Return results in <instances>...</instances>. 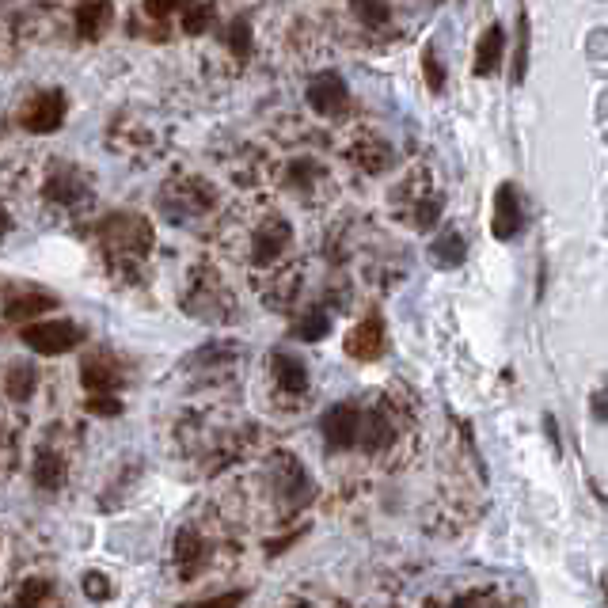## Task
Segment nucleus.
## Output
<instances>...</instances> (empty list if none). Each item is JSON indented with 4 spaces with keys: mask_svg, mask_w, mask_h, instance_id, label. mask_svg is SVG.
Masks as SVG:
<instances>
[{
    "mask_svg": "<svg viewBox=\"0 0 608 608\" xmlns=\"http://www.w3.org/2000/svg\"><path fill=\"white\" fill-rule=\"evenodd\" d=\"M99 232V244L107 247L111 259H145L152 247V225L137 213H111L103 225L95 228Z\"/></svg>",
    "mask_w": 608,
    "mask_h": 608,
    "instance_id": "1",
    "label": "nucleus"
},
{
    "mask_svg": "<svg viewBox=\"0 0 608 608\" xmlns=\"http://www.w3.org/2000/svg\"><path fill=\"white\" fill-rule=\"evenodd\" d=\"M213 202H217L213 187H209L206 179H194V175H187V179H171L168 187H164V194H160V209H164V217L175 221V225L209 213Z\"/></svg>",
    "mask_w": 608,
    "mask_h": 608,
    "instance_id": "2",
    "label": "nucleus"
},
{
    "mask_svg": "<svg viewBox=\"0 0 608 608\" xmlns=\"http://www.w3.org/2000/svg\"><path fill=\"white\" fill-rule=\"evenodd\" d=\"M19 339L27 350H35L42 358H57V354L76 350L84 342V331L73 320H31L19 331Z\"/></svg>",
    "mask_w": 608,
    "mask_h": 608,
    "instance_id": "3",
    "label": "nucleus"
},
{
    "mask_svg": "<svg viewBox=\"0 0 608 608\" xmlns=\"http://www.w3.org/2000/svg\"><path fill=\"white\" fill-rule=\"evenodd\" d=\"M65 111H69V99L57 88H46V92H35L23 107H19V126L27 133H57L61 122H65Z\"/></svg>",
    "mask_w": 608,
    "mask_h": 608,
    "instance_id": "4",
    "label": "nucleus"
},
{
    "mask_svg": "<svg viewBox=\"0 0 608 608\" xmlns=\"http://www.w3.org/2000/svg\"><path fill=\"white\" fill-rule=\"evenodd\" d=\"M304 95H308V107L316 114H323V118H339V114H346V107H350V84H346L335 69H323V73L312 76Z\"/></svg>",
    "mask_w": 608,
    "mask_h": 608,
    "instance_id": "5",
    "label": "nucleus"
},
{
    "mask_svg": "<svg viewBox=\"0 0 608 608\" xmlns=\"http://www.w3.org/2000/svg\"><path fill=\"white\" fill-rule=\"evenodd\" d=\"M521 228H525V206H521V194L513 183H498L494 190V206H491V236L494 240H502V244H510L521 236Z\"/></svg>",
    "mask_w": 608,
    "mask_h": 608,
    "instance_id": "6",
    "label": "nucleus"
},
{
    "mask_svg": "<svg viewBox=\"0 0 608 608\" xmlns=\"http://www.w3.org/2000/svg\"><path fill=\"white\" fill-rule=\"evenodd\" d=\"M293 244V228L285 217H266L263 225L251 232V263L255 266H274Z\"/></svg>",
    "mask_w": 608,
    "mask_h": 608,
    "instance_id": "7",
    "label": "nucleus"
},
{
    "mask_svg": "<svg viewBox=\"0 0 608 608\" xmlns=\"http://www.w3.org/2000/svg\"><path fill=\"white\" fill-rule=\"evenodd\" d=\"M270 472H274V491L282 494L285 502H293V506L312 502L316 487H312V479H308V472H304V464L297 460V456L278 453L274 460H270Z\"/></svg>",
    "mask_w": 608,
    "mask_h": 608,
    "instance_id": "8",
    "label": "nucleus"
},
{
    "mask_svg": "<svg viewBox=\"0 0 608 608\" xmlns=\"http://www.w3.org/2000/svg\"><path fill=\"white\" fill-rule=\"evenodd\" d=\"M358 426H361V411L354 403H335L327 407L323 415V441L327 449H354L358 445Z\"/></svg>",
    "mask_w": 608,
    "mask_h": 608,
    "instance_id": "9",
    "label": "nucleus"
},
{
    "mask_svg": "<svg viewBox=\"0 0 608 608\" xmlns=\"http://www.w3.org/2000/svg\"><path fill=\"white\" fill-rule=\"evenodd\" d=\"M346 354L354 361H377L384 354V320L377 312L365 316V320L346 335Z\"/></svg>",
    "mask_w": 608,
    "mask_h": 608,
    "instance_id": "10",
    "label": "nucleus"
},
{
    "mask_svg": "<svg viewBox=\"0 0 608 608\" xmlns=\"http://www.w3.org/2000/svg\"><path fill=\"white\" fill-rule=\"evenodd\" d=\"M42 194H46L50 202H57V206H76V202L88 198V179L76 168H69V164H57V168L50 171Z\"/></svg>",
    "mask_w": 608,
    "mask_h": 608,
    "instance_id": "11",
    "label": "nucleus"
},
{
    "mask_svg": "<svg viewBox=\"0 0 608 608\" xmlns=\"http://www.w3.org/2000/svg\"><path fill=\"white\" fill-rule=\"evenodd\" d=\"M80 380L92 396H114L122 388V373L107 354H88L84 365H80Z\"/></svg>",
    "mask_w": 608,
    "mask_h": 608,
    "instance_id": "12",
    "label": "nucleus"
},
{
    "mask_svg": "<svg viewBox=\"0 0 608 608\" xmlns=\"http://www.w3.org/2000/svg\"><path fill=\"white\" fill-rule=\"evenodd\" d=\"M57 308V297L42 293V289H23V293H12L4 301V320L8 323H31L38 320L42 312H54Z\"/></svg>",
    "mask_w": 608,
    "mask_h": 608,
    "instance_id": "13",
    "label": "nucleus"
},
{
    "mask_svg": "<svg viewBox=\"0 0 608 608\" xmlns=\"http://www.w3.org/2000/svg\"><path fill=\"white\" fill-rule=\"evenodd\" d=\"M502 54H506V31L502 23H491L483 35H479V46H475V76H494L502 69Z\"/></svg>",
    "mask_w": 608,
    "mask_h": 608,
    "instance_id": "14",
    "label": "nucleus"
},
{
    "mask_svg": "<svg viewBox=\"0 0 608 608\" xmlns=\"http://www.w3.org/2000/svg\"><path fill=\"white\" fill-rule=\"evenodd\" d=\"M529 65H532V19L529 8L521 4L517 8V42H513V65H510V84L521 88L529 80Z\"/></svg>",
    "mask_w": 608,
    "mask_h": 608,
    "instance_id": "15",
    "label": "nucleus"
},
{
    "mask_svg": "<svg viewBox=\"0 0 608 608\" xmlns=\"http://www.w3.org/2000/svg\"><path fill=\"white\" fill-rule=\"evenodd\" d=\"M111 23H114L111 0H84V4L76 8V35L84 38V42H95V38H103Z\"/></svg>",
    "mask_w": 608,
    "mask_h": 608,
    "instance_id": "16",
    "label": "nucleus"
},
{
    "mask_svg": "<svg viewBox=\"0 0 608 608\" xmlns=\"http://www.w3.org/2000/svg\"><path fill=\"white\" fill-rule=\"evenodd\" d=\"M270 369H274V380H278V388L282 392H304L308 388V365H304L297 354H289V350H274V358H270Z\"/></svg>",
    "mask_w": 608,
    "mask_h": 608,
    "instance_id": "17",
    "label": "nucleus"
},
{
    "mask_svg": "<svg viewBox=\"0 0 608 608\" xmlns=\"http://www.w3.org/2000/svg\"><path fill=\"white\" fill-rule=\"evenodd\" d=\"M31 483H35L38 491H61V483H65V456L54 453L50 445H42V449L35 453Z\"/></svg>",
    "mask_w": 608,
    "mask_h": 608,
    "instance_id": "18",
    "label": "nucleus"
},
{
    "mask_svg": "<svg viewBox=\"0 0 608 608\" xmlns=\"http://www.w3.org/2000/svg\"><path fill=\"white\" fill-rule=\"evenodd\" d=\"M206 555L209 548L198 532L183 529L175 536V563H179V574H183V578H194V574L202 570V563H206Z\"/></svg>",
    "mask_w": 608,
    "mask_h": 608,
    "instance_id": "19",
    "label": "nucleus"
},
{
    "mask_svg": "<svg viewBox=\"0 0 608 608\" xmlns=\"http://www.w3.org/2000/svg\"><path fill=\"white\" fill-rule=\"evenodd\" d=\"M38 388V369L31 361H12L8 369H4V396L12 399V403H27V399L35 396Z\"/></svg>",
    "mask_w": 608,
    "mask_h": 608,
    "instance_id": "20",
    "label": "nucleus"
},
{
    "mask_svg": "<svg viewBox=\"0 0 608 608\" xmlns=\"http://www.w3.org/2000/svg\"><path fill=\"white\" fill-rule=\"evenodd\" d=\"M392 434H396V426L380 415V411H365V415H361L358 445L365 449V453H377V449H384V445L392 441Z\"/></svg>",
    "mask_w": 608,
    "mask_h": 608,
    "instance_id": "21",
    "label": "nucleus"
},
{
    "mask_svg": "<svg viewBox=\"0 0 608 608\" xmlns=\"http://www.w3.org/2000/svg\"><path fill=\"white\" fill-rule=\"evenodd\" d=\"M350 156H354V164H358L361 171H369V175H380V171H388L392 164H396V152H392V145H384L380 137H373V141H361Z\"/></svg>",
    "mask_w": 608,
    "mask_h": 608,
    "instance_id": "22",
    "label": "nucleus"
},
{
    "mask_svg": "<svg viewBox=\"0 0 608 608\" xmlns=\"http://www.w3.org/2000/svg\"><path fill=\"white\" fill-rule=\"evenodd\" d=\"M464 236L456 232V228H445L441 236H437L434 244H430V259H434L441 270H456V266L464 263Z\"/></svg>",
    "mask_w": 608,
    "mask_h": 608,
    "instance_id": "23",
    "label": "nucleus"
},
{
    "mask_svg": "<svg viewBox=\"0 0 608 608\" xmlns=\"http://www.w3.org/2000/svg\"><path fill=\"white\" fill-rule=\"evenodd\" d=\"M323 175V168L316 164V160H304V156H297V160H289V168H285V183L293 190H312V183Z\"/></svg>",
    "mask_w": 608,
    "mask_h": 608,
    "instance_id": "24",
    "label": "nucleus"
},
{
    "mask_svg": "<svg viewBox=\"0 0 608 608\" xmlns=\"http://www.w3.org/2000/svg\"><path fill=\"white\" fill-rule=\"evenodd\" d=\"M213 16H217V8L190 0L187 8H183V31H187V35H206L209 27H213Z\"/></svg>",
    "mask_w": 608,
    "mask_h": 608,
    "instance_id": "25",
    "label": "nucleus"
},
{
    "mask_svg": "<svg viewBox=\"0 0 608 608\" xmlns=\"http://www.w3.org/2000/svg\"><path fill=\"white\" fill-rule=\"evenodd\" d=\"M331 335V320H327V312H308L297 327H293V339L301 342H320Z\"/></svg>",
    "mask_w": 608,
    "mask_h": 608,
    "instance_id": "26",
    "label": "nucleus"
},
{
    "mask_svg": "<svg viewBox=\"0 0 608 608\" xmlns=\"http://www.w3.org/2000/svg\"><path fill=\"white\" fill-rule=\"evenodd\" d=\"M228 50L236 54V61L251 57V23H247V16H236L228 23Z\"/></svg>",
    "mask_w": 608,
    "mask_h": 608,
    "instance_id": "27",
    "label": "nucleus"
},
{
    "mask_svg": "<svg viewBox=\"0 0 608 608\" xmlns=\"http://www.w3.org/2000/svg\"><path fill=\"white\" fill-rule=\"evenodd\" d=\"M354 4V16L361 23H369V27H384L388 19H392V8H388V0H350Z\"/></svg>",
    "mask_w": 608,
    "mask_h": 608,
    "instance_id": "28",
    "label": "nucleus"
},
{
    "mask_svg": "<svg viewBox=\"0 0 608 608\" xmlns=\"http://www.w3.org/2000/svg\"><path fill=\"white\" fill-rule=\"evenodd\" d=\"M422 76H426V88L434 95L445 92V65H441V57H437L434 46L422 50Z\"/></svg>",
    "mask_w": 608,
    "mask_h": 608,
    "instance_id": "29",
    "label": "nucleus"
},
{
    "mask_svg": "<svg viewBox=\"0 0 608 608\" xmlns=\"http://www.w3.org/2000/svg\"><path fill=\"white\" fill-rule=\"evenodd\" d=\"M441 209H445V198L441 194H422L415 206V225L426 232V228H434L441 221Z\"/></svg>",
    "mask_w": 608,
    "mask_h": 608,
    "instance_id": "30",
    "label": "nucleus"
},
{
    "mask_svg": "<svg viewBox=\"0 0 608 608\" xmlns=\"http://www.w3.org/2000/svg\"><path fill=\"white\" fill-rule=\"evenodd\" d=\"M46 601H50V582L35 578V582H27V586L19 589V597L12 608H42Z\"/></svg>",
    "mask_w": 608,
    "mask_h": 608,
    "instance_id": "31",
    "label": "nucleus"
},
{
    "mask_svg": "<svg viewBox=\"0 0 608 608\" xmlns=\"http://www.w3.org/2000/svg\"><path fill=\"white\" fill-rule=\"evenodd\" d=\"M80 586H84V593L92 597V601H111L114 597V586L107 574H99V570H88L84 578H80Z\"/></svg>",
    "mask_w": 608,
    "mask_h": 608,
    "instance_id": "32",
    "label": "nucleus"
},
{
    "mask_svg": "<svg viewBox=\"0 0 608 608\" xmlns=\"http://www.w3.org/2000/svg\"><path fill=\"white\" fill-rule=\"evenodd\" d=\"M88 411L99 418H118L122 415V403H118V396H92L88 399Z\"/></svg>",
    "mask_w": 608,
    "mask_h": 608,
    "instance_id": "33",
    "label": "nucleus"
},
{
    "mask_svg": "<svg viewBox=\"0 0 608 608\" xmlns=\"http://www.w3.org/2000/svg\"><path fill=\"white\" fill-rule=\"evenodd\" d=\"M244 593H221V597H206V601H190V605L179 608H240Z\"/></svg>",
    "mask_w": 608,
    "mask_h": 608,
    "instance_id": "34",
    "label": "nucleus"
},
{
    "mask_svg": "<svg viewBox=\"0 0 608 608\" xmlns=\"http://www.w3.org/2000/svg\"><path fill=\"white\" fill-rule=\"evenodd\" d=\"M190 0H145V12H149L152 19H164L171 16L175 8H187Z\"/></svg>",
    "mask_w": 608,
    "mask_h": 608,
    "instance_id": "35",
    "label": "nucleus"
},
{
    "mask_svg": "<svg viewBox=\"0 0 608 608\" xmlns=\"http://www.w3.org/2000/svg\"><path fill=\"white\" fill-rule=\"evenodd\" d=\"M589 57H593L597 65L605 61V27H597V31L589 35Z\"/></svg>",
    "mask_w": 608,
    "mask_h": 608,
    "instance_id": "36",
    "label": "nucleus"
},
{
    "mask_svg": "<svg viewBox=\"0 0 608 608\" xmlns=\"http://www.w3.org/2000/svg\"><path fill=\"white\" fill-rule=\"evenodd\" d=\"M544 434H548V441L559 449V426H555V418L551 415H544Z\"/></svg>",
    "mask_w": 608,
    "mask_h": 608,
    "instance_id": "37",
    "label": "nucleus"
},
{
    "mask_svg": "<svg viewBox=\"0 0 608 608\" xmlns=\"http://www.w3.org/2000/svg\"><path fill=\"white\" fill-rule=\"evenodd\" d=\"M593 418L605 422V392H593Z\"/></svg>",
    "mask_w": 608,
    "mask_h": 608,
    "instance_id": "38",
    "label": "nucleus"
},
{
    "mask_svg": "<svg viewBox=\"0 0 608 608\" xmlns=\"http://www.w3.org/2000/svg\"><path fill=\"white\" fill-rule=\"evenodd\" d=\"M449 608H479V593H468V597H456Z\"/></svg>",
    "mask_w": 608,
    "mask_h": 608,
    "instance_id": "39",
    "label": "nucleus"
},
{
    "mask_svg": "<svg viewBox=\"0 0 608 608\" xmlns=\"http://www.w3.org/2000/svg\"><path fill=\"white\" fill-rule=\"evenodd\" d=\"M8 232H12V217H8V209L0 206V240H4Z\"/></svg>",
    "mask_w": 608,
    "mask_h": 608,
    "instance_id": "40",
    "label": "nucleus"
},
{
    "mask_svg": "<svg viewBox=\"0 0 608 608\" xmlns=\"http://www.w3.org/2000/svg\"><path fill=\"white\" fill-rule=\"evenodd\" d=\"M0 331H4V327H0Z\"/></svg>",
    "mask_w": 608,
    "mask_h": 608,
    "instance_id": "41",
    "label": "nucleus"
}]
</instances>
